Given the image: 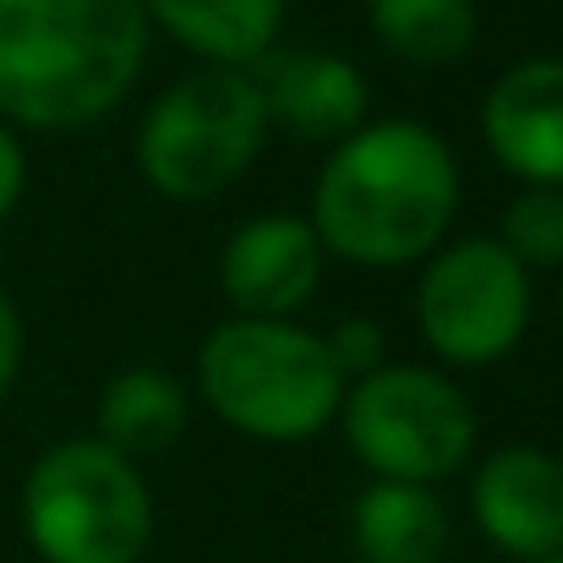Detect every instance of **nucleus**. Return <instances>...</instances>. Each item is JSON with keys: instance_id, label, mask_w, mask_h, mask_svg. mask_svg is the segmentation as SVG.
I'll return each instance as SVG.
<instances>
[{"instance_id": "obj_11", "label": "nucleus", "mask_w": 563, "mask_h": 563, "mask_svg": "<svg viewBox=\"0 0 563 563\" xmlns=\"http://www.w3.org/2000/svg\"><path fill=\"white\" fill-rule=\"evenodd\" d=\"M268 132H290L301 143H345L356 126H367V77L345 55L296 49L257 77Z\"/></svg>"}, {"instance_id": "obj_10", "label": "nucleus", "mask_w": 563, "mask_h": 563, "mask_svg": "<svg viewBox=\"0 0 563 563\" xmlns=\"http://www.w3.org/2000/svg\"><path fill=\"white\" fill-rule=\"evenodd\" d=\"M482 137L520 187H563V55L520 60L487 88Z\"/></svg>"}, {"instance_id": "obj_3", "label": "nucleus", "mask_w": 563, "mask_h": 563, "mask_svg": "<svg viewBox=\"0 0 563 563\" xmlns=\"http://www.w3.org/2000/svg\"><path fill=\"white\" fill-rule=\"evenodd\" d=\"M202 405L257 438V443H307L340 421L345 377L323 334L290 318H230L197 351Z\"/></svg>"}, {"instance_id": "obj_1", "label": "nucleus", "mask_w": 563, "mask_h": 563, "mask_svg": "<svg viewBox=\"0 0 563 563\" xmlns=\"http://www.w3.org/2000/svg\"><path fill=\"white\" fill-rule=\"evenodd\" d=\"M460 213L454 148L427 121H367L318 170L312 230L323 252L362 268H405L438 252Z\"/></svg>"}, {"instance_id": "obj_19", "label": "nucleus", "mask_w": 563, "mask_h": 563, "mask_svg": "<svg viewBox=\"0 0 563 563\" xmlns=\"http://www.w3.org/2000/svg\"><path fill=\"white\" fill-rule=\"evenodd\" d=\"M16 373H22V312H16V301L0 290V399L11 394Z\"/></svg>"}, {"instance_id": "obj_4", "label": "nucleus", "mask_w": 563, "mask_h": 563, "mask_svg": "<svg viewBox=\"0 0 563 563\" xmlns=\"http://www.w3.org/2000/svg\"><path fill=\"white\" fill-rule=\"evenodd\" d=\"M22 531L44 563H137L154 542V498L110 443L60 438L22 476Z\"/></svg>"}, {"instance_id": "obj_8", "label": "nucleus", "mask_w": 563, "mask_h": 563, "mask_svg": "<svg viewBox=\"0 0 563 563\" xmlns=\"http://www.w3.org/2000/svg\"><path fill=\"white\" fill-rule=\"evenodd\" d=\"M476 531L520 563H542L563 553V476L559 460L537 443L493 449L471 476Z\"/></svg>"}, {"instance_id": "obj_13", "label": "nucleus", "mask_w": 563, "mask_h": 563, "mask_svg": "<svg viewBox=\"0 0 563 563\" xmlns=\"http://www.w3.org/2000/svg\"><path fill=\"white\" fill-rule=\"evenodd\" d=\"M187 421L191 394L181 377L159 373V367H132V373H115L104 383L99 410H93V427H99L93 438L137 465V460H154V454L176 449Z\"/></svg>"}, {"instance_id": "obj_2", "label": "nucleus", "mask_w": 563, "mask_h": 563, "mask_svg": "<svg viewBox=\"0 0 563 563\" xmlns=\"http://www.w3.org/2000/svg\"><path fill=\"white\" fill-rule=\"evenodd\" d=\"M143 0H0V121L77 132L104 121L148 66Z\"/></svg>"}, {"instance_id": "obj_12", "label": "nucleus", "mask_w": 563, "mask_h": 563, "mask_svg": "<svg viewBox=\"0 0 563 563\" xmlns=\"http://www.w3.org/2000/svg\"><path fill=\"white\" fill-rule=\"evenodd\" d=\"M143 16L202 66L252 71L279 44L285 0H143Z\"/></svg>"}, {"instance_id": "obj_14", "label": "nucleus", "mask_w": 563, "mask_h": 563, "mask_svg": "<svg viewBox=\"0 0 563 563\" xmlns=\"http://www.w3.org/2000/svg\"><path fill=\"white\" fill-rule=\"evenodd\" d=\"M351 542L362 563H438L449 542V515L432 487L373 482L351 509Z\"/></svg>"}, {"instance_id": "obj_21", "label": "nucleus", "mask_w": 563, "mask_h": 563, "mask_svg": "<svg viewBox=\"0 0 563 563\" xmlns=\"http://www.w3.org/2000/svg\"><path fill=\"white\" fill-rule=\"evenodd\" d=\"M542 563H563V553H553V559H542Z\"/></svg>"}, {"instance_id": "obj_5", "label": "nucleus", "mask_w": 563, "mask_h": 563, "mask_svg": "<svg viewBox=\"0 0 563 563\" xmlns=\"http://www.w3.org/2000/svg\"><path fill=\"white\" fill-rule=\"evenodd\" d=\"M268 143V110L252 71L197 66L170 82L137 126V176L170 202L219 197Z\"/></svg>"}, {"instance_id": "obj_17", "label": "nucleus", "mask_w": 563, "mask_h": 563, "mask_svg": "<svg viewBox=\"0 0 563 563\" xmlns=\"http://www.w3.org/2000/svg\"><path fill=\"white\" fill-rule=\"evenodd\" d=\"M323 345H329V356H334V367H340L345 383L377 373V367H383V351H388V340H383V329H377L373 318H345V323H334V334H323Z\"/></svg>"}, {"instance_id": "obj_22", "label": "nucleus", "mask_w": 563, "mask_h": 563, "mask_svg": "<svg viewBox=\"0 0 563 563\" xmlns=\"http://www.w3.org/2000/svg\"><path fill=\"white\" fill-rule=\"evenodd\" d=\"M559 312H563V290H559Z\"/></svg>"}, {"instance_id": "obj_15", "label": "nucleus", "mask_w": 563, "mask_h": 563, "mask_svg": "<svg viewBox=\"0 0 563 563\" xmlns=\"http://www.w3.org/2000/svg\"><path fill=\"white\" fill-rule=\"evenodd\" d=\"M367 22L405 66H454L476 44V0H367Z\"/></svg>"}, {"instance_id": "obj_7", "label": "nucleus", "mask_w": 563, "mask_h": 563, "mask_svg": "<svg viewBox=\"0 0 563 563\" xmlns=\"http://www.w3.org/2000/svg\"><path fill=\"white\" fill-rule=\"evenodd\" d=\"M416 329L449 367H498L531 329V268L498 235H465L432 252L416 285Z\"/></svg>"}, {"instance_id": "obj_20", "label": "nucleus", "mask_w": 563, "mask_h": 563, "mask_svg": "<svg viewBox=\"0 0 563 563\" xmlns=\"http://www.w3.org/2000/svg\"><path fill=\"white\" fill-rule=\"evenodd\" d=\"M553 460H559V476H563V443H559V454H553Z\"/></svg>"}, {"instance_id": "obj_6", "label": "nucleus", "mask_w": 563, "mask_h": 563, "mask_svg": "<svg viewBox=\"0 0 563 563\" xmlns=\"http://www.w3.org/2000/svg\"><path fill=\"white\" fill-rule=\"evenodd\" d=\"M340 427L373 482L432 487L454 476L476 449V410L460 383L405 362H383L377 373L345 383Z\"/></svg>"}, {"instance_id": "obj_16", "label": "nucleus", "mask_w": 563, "mask_h": 563, "mask_svg": "<svg viewBox=\"0 0 563 563\" xmlns=\"http://www.w3.org/2000/svg\"><path fill=\"white\" fill-rule=\"evenodd\" d=\"M504 252L520 268H563V187H520L498 224Z\"/></svg>"}, {"instance_id": "obj_9", "label": "nucleus", "mask_w": 563, "mask_h": 563, "mask_svg": "<svg viewBox=\"0 0 563 563\" xmlns=\"http://www.w3.org/2000/svg\"><path fill=\"white\" fill-rule=\"evenodd\" d=\"M323 241L301 213H257L219 252V290L235 318H290L318 296Z\"/></svg>"}, {"instance_id": "obj_18", "label": "nucleus", "mask_w": 563, "mask_h": 563, "mask_svg": "<svg viewBox=\"0 0 563 563\" xmlns=\"http://www.w3.org/2000/svg\"><path fill=\"white\" fill-rule=\"evenodd\" d=\"M22 191H27V154H22V137L0 121V224L16 213Z\"/></svg>"}]
</instances>
